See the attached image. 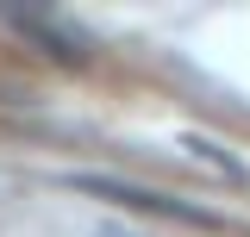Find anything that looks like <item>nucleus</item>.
Listing matches in <instances>:
<instances>
[{
	"label": "nucleus",
	"mask_w": 250,
	"mask_h": 237,
	"mask_svg": "<svg viewBox=\"0 0 250 237\" xmlns=\"http://www.w3.org/2000/svg\"><path fill=\"white\" fill-rule=\"evenodd\" d=\"M69 187L75 194H94V200H113V206L125 212H150V218H169V225H207V231H219L225 218L207 206H188V200H175V194H156V187H131V181H113V175H69Z\"/></svg>",
	"instance_id": "1"
},
{
	"label": "nucleus",
	"mask_w": 250,
	"mask_h": 237,
	"mask_svg": "<svg viewBox=\"0 0 250 237\" xmlns=\"http://www.w3.org/2000/svg\"><path fill=\"white\" fill-rule=\"evenodd\" d=\"M6 25L25 31L31 44H44V57H57V62H82V57H88V44L62 25V19H44V13H6Z\"/></svg>",
	"instance_id": "2"
},
{
	"label": "nucleus",
	"mask_w": 250,
	"mask_h": 237,
	"mask_svg": "<svg viewBox=\"0 0 250 237\" xmlns=\"http://www.w3.org/2000/svg\"><path fill=\"white\" fill-rule=\"evenodd\" d=\"M188 156H194V162H207V169H213V175H225V181H244V162H231V156H225V150L213 144V138H188Z\"/></svg>",
	"instance_id": "3"
}]
</instances>
